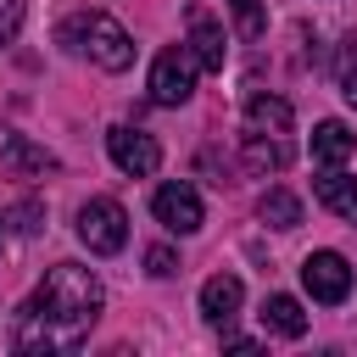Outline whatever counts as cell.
<instances>
[{"label":"cell","instance_id":"6da1fadb","mask_svg":"<svg viewBox=\"0 0 357 357\" xmlns=\"http://www.w3.org/2000/svg\"><path fill=\"white\" fill-rule=\"evenodd\" d=\"M100 318V279L78 262H56L45 273V284L33 290V301L17 312V351H73L89 324Z\"/></svg>","mask_w":357,"mask_h":357},{"label":"cell","instance_id":"7c38bea8","mask_svg":"<svg viewBox=\"0 0 357 357\" xmlns=\"http://www.w3.org/2000/svg\"><path fill=\"white\" fill-rule=\"evenodd\" d=\"M245 123H251V134H290L296 112H290V100H279V95H251V100H245Z\"/></svg>","mask_w":357,"mask_h":357},{"label":"cell","instance_id":"9a60e30c","mask_svg":"<svg viewBox=\"0 0 357 357\" xmlns=\"http://www.w3.org/2000/svg\"><path fill=\"white\" fill-rule=\"evenodd\" d=\"M257 218H262L268 229H296V223H301V201H296L290 190H268V195L257 201Z\"/></svg>","mask_w":357,"mask_h":357},{"label":"cell","instance_id":"ac0fdd59","mask_svg":"<svg viewBox=\"0 0 357 357\" xmlns=\"http://www.w3.org/2000/svg\"><path fill=\"white\" fill-rule=\"evenodd\" d=\"M229 11H234V28H240V39H262V28H268V17H262V0H229Z\"/></svg>","mask_w":357,"mask_h":357},{"label":"cell","instance_id":"30bf717a","mask_svg":"<svg viewBox=\"0 0 357 357\" xmlns=\"http://www.w3.org/2000/svg\"><path fill=\"white\" fill-rule=\"evenodd\" d=\"M312 195H318L335 218H346V223L357 229V178H346L340 167H324V178H312Z\"/></svg>","mask_w":357,"mask_h":357},{"label":"cell","instance_id":"7a4b0ae2","mask_svg":"<svg viewBox=\"0 0 357 357\" xmlns=\"http://www.w3.org/2000/svg\"><path fill=\"white\" fill-rule=\"evenodd\" d=\"M56 39L67 45V50H78V56H89L95 67H106V73H123L128 61H134V39L123 33V22L117 17H106V11H73L61 28H56Z\"/></svg>","mask_w":357,"mask_h":357},{"label":"cell","instance_id":"52a82bcc","mask_svg":"<svg viewBox=\"0 0 357 357\" xmlns=\"http://www.w3.org/2000/svg\"><path fill=\"white\" fill-rule=\"evenodd\" d=\"M106 151H112V162H117L128 178H151V173L162 167V145H156L151 134L128 128V123H117V128L106 134Z\"/></svg>","mask_w":357,"mask_h":357},{"label":"cell","instance_id":"d6986e66","mask_svg":"<svg viewBox=\"0 0 357 357\" xmlns=\"http://www.w3.org/2000/svg\"><path fill=\"white\" fill-rule=\"evenodd\" d=\"M145 273H151V279H173V273H178V251L151 245V251H145Z\"/></svg>","mask_w":357,"mask_h":357},{"label":"cell","instance_id":"ffe728a7","mask_svg":"<svg viewBox=\"0 0 357 357\" xmlns=\"http://www.w3.org/2000/svg\"><path fill=\"white\" fill-rule=\"evenodd\" d=\"M22 28V0H0V45H11Z\"/></svg>","mask_w":357,"mask_h":357},{"label":"cell","instance_id":"3957f363","mask_svg":"<svg viewBox=\"0 0 357 357\" xmlns=\"http://www.w3.org/2000/svg\"><path fill=\"white\" fill-rule=\"evenodd\" d=\"M78 240H84L95 257L123 251V245H128V212H123V201H112V195L84 201V206H78Z\"/></svg>","mask_w":357,"mask_h":357},{"label":"cell","instance_id":"8992f818","mask_svg":"<svg viewBox=\"0 0 357 357\" xmlns=\"http://www.w3.org/2000/svg\"><path fill=\"white\" fill-rule=\"evenodd\" d=\"M301 284H307L312 301L335 307V301L351 296V262H346L340 251H312V257L301 262Z\"/></svg>","mask_w":357,"mask_h":357},{"label":"cell","instance_id":"44dd1931","mask_svg":"<svg viewBox=\"0 0 357 357\" xmlns=\"http://www.w3.org/2000/svg\"><path fill=\"white\" fill-rule=\"evenodd\" d=\"M11 218H17V234H39V206H33V201H28V206H17Z\"/></svg>","mask_w":357,"mask_h":357},{"label":"cell","instance_id":"277c9868","mask_svg":"<svg viewBox=\"0 0 357 357\" xmlns=\"http://www.w3.org/2000/svg\"><path fill=\"white\" fill-rule=\"evenodd\" d=\"M190 95H195V56H190V45H167L151 61V100L156 106H184Z\"/></svg>","mask_w":357,"mask_h":357},{"label":"cell","instance_id":"ba28073f","mask_svg":"<svg viewBox=\"0 0 357 357\" xmlns=\"http://www.w3.org/2000/svg\"><path fill=\"white\" fill-rule=\"evenodd\" d=\"M190 56H195L201 73H223L229 45H223V28H218L206 11H190Z\"/></svg>","mask_w":357,"mask_h":357},{"label":"cell","instance_id":"8fae6325","mask_svg":"<svg viewBox=\"0 0 357 357\" xmlns=\"http://www.w3.org/2000/svg\"><path fill=\"white\" fill-rule=\"evenodd\" d=\"M351 151H357V139H351V128H346L340 117H324V123L312 128V162H324V167H340Z\"/></svg>","mask_w":357,"mask_h":357},{"label":"cell","instance_id":"4fadbf2b","mask_svg":"<svg viewBox=\"0 0 357 357\" xmlns=\"http://www.w3.org/2000/svg\"><path fill=\"white\" fill-rule=\"evenodd\" d=\"M262 329L268 335H284V340H301L307 335V312L296 296H268L262 301Z\"/></svg>","mask_w":357,"mask_h":357},{"label":"cell","instance_id":"5b68a950","mask_svg":"<svg viewBox=\"0 0 357 357\" xmlns=\"http://www.w3.org/2000/svg\"><path fill=\"white\" fill-rule=\"evenodd\" d=\"M151 212H156V223H162V229H173V234H195V229L206 223V206H201V195H195L184 178H173V184H156V195H151Z\"/></svg>","mask_w":357,"mask_h":357},{"label":"cell","instance_id":"9c48e42d","mask_svg":"<svg viewBox=\"0 0 357 357\" xmlns=\"http://www.w3.org/2000/svg\"><path fill=\"white\" fill-rule=\"evenodd\" d=\"M240 301H245V284H240L234 273H212V279L201 284V318H206V324H229V318L240 312Z\"/></svg>","mask_w":357,"mask_h":357},{"label":"cell","instance_id":"5bb4252c","mask_svg":"<svg viewBox=\"0 0 357 357\" xmlns=\"http://www.w3.org/2000/svg\"><path fill=\"white\" fill-rule=\"evenodd\" d=\"M245 162H251L257 173H279V167L290 162L284 134H245Z\"/></svg>","mask_w":357,"mask_h":357},{"label":"cell","instance_id":"2e32d148","mask_svg":"<svg viewBox=\"0 0 357 357\" xmlns=\"http://www.w3.org/2000/svg\"><path fill=\"white\" fill-rule=\"evenodd\" d=\"M6 162H11V167H28V173H50V167H56V156H50L45 145L22 139V134H6Z\"/></svg>","mask_w":357,"mask_h":357},{"label":"cell","instance_id":"7402d4cb","mask_svg":"<svg viewBox=\"0 0 357 357\" xmlns=\"http://www.w3.org/2000/svg\"><path fill=\"white\" fill-rule=\"evenodd\" d=\"M223 346H229V351H257V340H251V335H229Z\"/></svg>","mask_w":357,"mask_h":357},{"label":"cell","instance_id":"603a6c76","mask_svg":"<svg viewBox=\"0 0 357 357\" xmlns=\"http://www.w3.org/2000/svg\"><path fill=\"white\" fill-rule=\"evenodd\" d=\"M0 245H6V218H0Z\"/></svg>","mask_w":357,"mask_h":357},{"label":"cell","instance_id":"e0dca14e","mask_svg":"<svg viewBox=\"0 0 357 357\" xmlns=\"http://www.w3.org/2000/svg\"><path fill=\"white\" fill-rule=\"evenodd\" d=\"M335 84L346 95V106H357V33L340 39V56H335Z\"/></svg>","mask_w":357,"mask_h":357}]
</instances>
